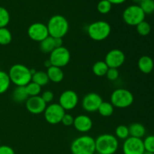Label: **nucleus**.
Listing matches in <instances>:
<instances>
[{"label": "nucleus", "mask_w": 154, "mask_h": 154, "mask_svg": "<svg viewBox=\"0 0 154 154\" xmlns=\"http://www.w3.org/2000/svg\"><path fill=\"white\" fill-rule=\"evenodd\" d=\"M108 69L109 68L107 66L105 61H98L94 63L92 70H93V74L95 75L98 77H102L106 75Z\"/></svg>", "instance_id": "obj_23"}, {"label": "nucleus", "mask_w": 154, "mask_h": 154, "mask_svg": "<svg viewBox=\"0 0 154 154\" xmlns=\"http://www.w3.org/2000/svg\"><path fill=\"white\" fill-rule=\"evenodd\" d=\"M111 27L108 22L99 20L90 23L87 27V33L90 38L96 42L106 39L110 35Z\"/></svg>", "instance_id": "obj_5"}, {"label": "nucleus", "mask_w": 154, "mask_h": 154, "mask_svg": "<svg viewBox=\"0 0 154 154\" xmlns=\"http://www.w3.org/2000/svg\"><path fill=\"white\" fill-rule=\"evenodd\" d=\"M114 111V107L113 106L111 102H102V104L99 106L98 111L102 117H108L113 114Z\"/></svg>", "instance_id": "obj_25"}, {"label": "nucleus", "mask_w": 154, "mask_h": 154, "mask_svg": "<svg viewBox=\"0 0 154 154\" xmlns=\"http://www.w3.org/2000/svg\"><path fill=\"white\" fill-rule=\"evenodd\" d=\"M8 76L11 82L17 87H26L32 81V75L30 69L23 64L13 65L10 68Z\"/></svg>", "instance_id": "obj_1"}, {"label": "nucleus", "mask_w": 154, "mask_h": 154, "mask_svg": "<svg viewBox=\"0 0 154 154\" xmlns=\"http://www.w3.org/2000/svg\"><path fill=\"white\" fill-rule=\"evenodd\" d=\"M139 6L146 14H151L154 12V0H144L140 2Z\"/></svg>", "instance_id": "obj_32"}, {"label": "nucleus", "mask_w": 154, "mask_h": 154, "mask_svg": "<svg viewBox=\"0 0 154 154\" xmlns=\"http://www.w3.org/2000/svg\"><path fill=\"white\" fill-rule=\"evenodd\" d=\"M66 111L62 108L59 103H53L48 105L44 111V115L46 121L52 125L61 123Z\"/></svg>", "instance_id": "obj_9"}, {"label": "nucleus", "mask_w": 154, "mask_h": 154, "mask_svg": "<svg viewBox=\"0 0 154 154\" xmlns=\"http://www.w3.org/2000/svg\"><path fill=\"white\" fill-rule=\"evenodd\" d=\"M54 38L56 48L63 47V38Z\"/></svg>", "instance_id": "obj_38"}, {"label": "nucleus", "mask_w": 154, "mask_h": 154, "mask_svg": "<svg viewBox=\"0 0 154 154\" xmlns=\"http://www.w3.org/2000/svg\"><path fill=\"white\" fill-rule=\"evenodd\" d=\"M32 81L38 84L41 87L45 86L49 82V78L46 72L44 71H36L35 73L32 77Z\"/></svg>", "instance_id": "obj_21"}, {"label": "nucleus", "mask_w": 154, "mask_h": 154, "mask_svg": "<svg viewBox=\"0 0 154 154\" xmlns=\"http://www.w3.org/2000/svg\"><path fill=\"white\" fill-rule=\"evenodd\" d=\"M45 67H47V68L51 67V62L49 61V60H48V61L45 62Z\"/></svg>", "instance_id": "obj_40"}, {"label": "nucleus", "mask_w": 154, "mask_h": 154, "mask_svg": "<svg viewBox=\"0 0 154 154\" xmlns=\"http://www.w3.org/2000/svg\"><path fill=\"white\" fill-rule=\"evenodd\" d=\"M144 154H154V153H150V152H147V151H145L144 153Z\"/></svg>", "instance_id": "obj_41"}, {"label": "nucleus", "mask_w": 154, "mask_h": 154, "mask_svg": "<svg viewBox=\"0 0 154 154\" xmlns=\"http://www.w3.org/2000/svg\"><path fill=\"white\" fill-rule=\"evenodd\" d=\"M134 102V96L129 90L117 89L111 96V103L114 108H126L131 106Z\"/></svg>", "instance_id": "obj_6"}, {"label": "nucleus", "mask_w": 154, "mask_h": 154, "mask_svg": "<svg viewBox=\"0 0 154 154\" xmlns=\"http://www.w3.org/2000/svg\"><path fill=\"white\" fill-rule=\"evenodd\" d=\"M144 150L147 152L154 153V135H149L143 141Z\"/></svg>", "instance_id": "obj_33"}, {"label": "nucleus", "mask_w": 154, "mask_h": 154, "mask_svg": "<svg viewBox=\"0 0 154 154\" xmlns=\"http://www.w3.org/2000/svg\"><path fill=\"white\" fill-rule=\"evenodd\" d=\"M145 14L138 5H132L126 8L123 13V19L127 25L136 26L144 20Z\"/></svg>", "instance_id": "obj_7"}, {"label": "nucleus", "mask_w": 154, "mask_h": 154, "mask_svg": "<svg viewBox=\"0 0 154 154\" xmlns=\"http://www.w3.org/2000/svg\"><path fill=\"white\" fill-rule=\"evenodd\" d=\"M40 50L45 54H51L53 51L56 48L55 43H54V38L51 36H48L42 42H40Z\"/></svg>", "instance_id": "obj_22"}, {"label": "nucleus", "mask_w": 154, "mask_h": 154, "mask_svg": "<svg viewBox=\"0 0 154 154\" xmlns=\"http://www.w3.org/2000/svg\"><path fill=\"white\" fill-rule=\"evenodd\" d=\"M112 8V4L108 0H101L97 5V10L102 14L109 13Z\"/></svg>", "instance_id": "obj_31"}, {"label": "nucleus", "mask_w": 154, "mask_h": 154, "mask_svg": "<svg viewBox=\"0 0 154 154\" xmlns=\"http://www.w3.org/2000/svg\"><path fill=\"white\" fill-rule=\"evenodd\" d=\"M41 97H42V99L45 101V102L46 104L51 103V102L54 100V94L52 91H51V90H46V91H45L42 93Z\"/></svg>", "instance_id": "obj_35"}, {"label": "nucleus", "mask_w": 154, "mask_h": 154, "mask_svg": "<svg viewBox=\"0 0 154 154\" xmlns=\"http://www.w3.org/2000/svg\"><path fill=\"white\" fill-rule=\"evenodd\" d=\"M115 135L117 139L119 138L121 140H126L129 137V127L125 125H120L116 128Z\"/></svg>", "instance_id": "obj_29"}, {"label": "nucleus", "mask_w": 154, "mask_h": 154, "mask_svg": "<svg viewBox=\"0 0 154 154\" xmlns=\"http://www.w3.org/2000/svg\"><path fill=\"white\" fill-rule=\"evenodd\" d=\"M47 27L49 36L63 38L69 32V23L67 19L63 15L56 14L50 18Z\"/></svg>", "instance_id": "obj_2"}, {"label": "nucleus", "mask_w": 154, "mask_h": 154, "mask_svg": "<svg viewBox=\"0 0 154 154\" xmlns=\"http://www.w3.org/2000/svg\"><path fill=\"white\" fill-rule=\"evenodd\" d=\"M139 70L144 74H150L153 70L154 63L153 59L149 56H142L138 62Z\"/></svg>", "instance_id": "obj_17"}, {"label": "nucleus", "mask_w": 154, "mask_h": 154, "mask_svg": "<svg viewBox=\"0 0 154 154\" xmlns=\"http://www.w3.org/2000/svg\"><path fill=\"white\" fill-rule=\"evenodd\" d=\"M103 102L100 95L96 93H87L82 100V107L87 112L98 111L99 106Z\"/></svg>", "instance_id": "obj_14"}, {"label": "nucleus", "mask_w": 154, "mask_h": 154, "mask_svg": "<svg viewBox=\"0 0 154 154\" xmlns=\"http://www.w3.org/2000/svg\"><path fill=\"white\" fill-rule=\"evenodd\" d=\"M112 5H119L125 2L126 0H108Z\"/></svg>", "instance_id": "obj_39"}, {"label": "nucleus", "mask_w": 154, "mask_h": 154, "mask_svg": "<svg viewBox=\"0 0 154 154\" xmlns=\"http://www.w3.org/2000/svg\"><path fill=\"white\" fill-rule=\"evenodd\" d=\"M73 126L78 132L86 133L93 127V120L89 116L81 114L74 119Z\"/></svg>", "instance_id": "obj_16"}, {"label": "nucleus", "mask_w": 154, "mask_h": 154, "mask_svg": "<svg viewBox=\"0 0 154 154\" xmlns=\"http://www.w3.org/2000/svg\"><path fill=\"white\" fill-rule=\"evenodd\" d=\"M29 97L26 90L25 87H17L14 90L12 93V98L13 100L17 103H22L26 102V101Z\"/></svg>", "instance_id": "obj_20"}, {"label": "nucleus", "mask_w": 154, "mask_h": 154, "mask_svg": "<svg viewBox=\"0 0 154 154\" xmlns=\"http://www.w3.org/2000/svg\"><path fill=\"white\" fill-rule=\"evenodd\" d=\"M105 76L107 77L110 81H116L119 78V71L118 69H114V68H109Z\"/></svg>", "instance_id": "obj_34"}, {"label": "nucleus", "mask_w": 154, "mask_h": 154, "mask_svg": "<svg viewBox=\"0 0 154 154\" xmlns=\"http://www.w3.org/2000/svg\"><path fill=\"white\" fill-rule=\"evenodd\" d=\"M0 146H1V141H0Z\"/></svg>", "instance_id": "obj_43"}, {"label": "nucleus", "mask_w": 154, "mask_h": 154, "mask_svg": "<svg viewBox=\"0 0 154 154\" xmlns=\"http://www.w3.org/2000/svg\"><path fill=\"white\" fill-rule=\"evenodd\" d=\"M137 32L141 36L148 35L151 31V26L147 21L144 20L136 26Z\"/></svg>", "instance_id": "obj_28"}, {"label": "nucleus", "mask_w": 154, "mask_h": 154, "mask_svg": "<svg viewBox=\"0 0 154 154\" xmlns=\"http://www.w3.org/2000/svg\"><path fill=\"white\" fill-rule=\"evenodd\" d=\"M78 96L74 90H67L61 93L59 104L65 111H71L76 108L78 104Z\"/></svg>", "instance_id": "obj_11"}, {"label": "nucleus", "mask_w": 154, "mask_h": 154, "mask_svg": "<svg viewBox=\"0 0 154 154\" xmlns=\"http://www.w3.org/2000/svg\"><path fill=\"white\" fill-rule=\"evenodd\" d=\"M74 119L75 118H74L71 114H65V115L63 116V119H62L61 123L66 126H72L74 123Z\"/></svg>", "instance_id": "obj_36"}, {"label": "nucleus", "mask_w": 154, "mask_h": 154, "mask_svg": "<svg viewBox=\"0 0 154 154\" xmlns=\"http://www.w3.org/2000/svg\"><path fill=\"white\" fill-rule=\"evenodd\" d=\"M11 80L8 74L0 70V94H3L8 90L11 85Z\"/></svg>", "instance_id": "obj_24"}, {"label": "nucleus", "mask_w": 154, "mask_h": 154, "mask_svg": "<svg viewBox=\"0 0 154 154\" xmlns=\"http://www.w3.org/2000/svg\"><path fill=\"white\" fill-rule=\"evenodd\" d=\"M135 2H141L144 1V0H135Z\"/></svg>", "instance_id": "obj_42"}, {"label": "nucleus", "mask_w": 154, "mask_h": 154, "mask_svg": "<svg viewBox=\"0 0 154 154\" xmlns=\"http://www.w3.org/2000/svg\"><path fill=\"white\" fill-rule=\"evenodd\" d=\"M25 88L29 97L30 96H39V94L41 93V90H42V87L39 86L38 84L32 82V81L29 83V84L26 86Z\"/></svg>", "instance_id": "obj_27"}, {"label": "nucleus", "mask_w": 154, "mask_h": 154, "mask_svg": "<svg viewBox=\"0 0 154 154\" xmlns=\"http://www.w3.org/2000/svg\"><path fill=\"white\" fill-rule=\"evenodd\" d=\"M10 14L4 7L0 6V28H4L8 25L10 22Z\"/></svg>", "instance_id": "obj_30"}, {"label": "nucleus", "mask_w": 154, "mask_h": 154, "mask_svg": "<svg viewBox=\"0 0 154 154\" xmlns=\"http://www.w3.org/2000/svg\"><path fill=\"white\" fill-rule=\"evenodd\" d=\"M71 60V54L69 49L65 47L57 48L50 54L49 61L51 66L63 68L69 64Z\"/></svg>", "instance_id": "obj_8"}, {"label": "nucleus", "mask_w": 154, "mask_h": 154, "mask_svg": "<svg viewBox=\"0 0 154 154\" xmlns=\"http://www.w3.org/2000/svg\"><path fill=\"white\" fill-rule=\"evenodd\" d=\"M70 149L72 154H95V139L90 135H81L72 141Z\"/></svg>", "instance_id": "obj_4"}, {"label": "nucleus", "mask_w": 154, "mask_h": 154, "mask_svg": "<svg viewBox=\"0 0 154 154\" xmlns=\"http://www.w3.org/2000/svg\"><path fill=\"white\" fill-rule=\"evenodd\" d=\"M129 136L134 138H142L146 134V129L144 126L139 123H134L129 126Z\"/></svg>", "instance_id": "obj_19"}, {"label": "nucleus", "mask_w": 154, "mask_h": 154, "mask_svg": "<svg viewBox=\"0 0 154 154\" xmlns=\"http://www.w3.org/2000/svg\"><path fill=\"white\" fill-rule=\"evenodd\" d=\"M27 33L30 38L35 42H41L49 36L47 25L42 23H34L29 26Z\"/></svg>", "instance_id": "obj_12"}, {"label": "nucleus", "mask_w": 154, "mask_h": 154, "mask_svg": "<svg viewBox=\"0 0 154 154\" xmlns=\"http://www.w3.org/2000/svg\"><path fill=\"white\" fill-rule=\"evenodd\" d=\"M123 154H144L145 152L141 138L129 136L124 140L123 144Z\"/></svg>", "instance_id": "obj_10"}, {"label": "nucleus", "mask_w": 154, "mask_h": 154, "mask_svg": "<svg viewBox=\"0 0 154 154\" xmlns=\"http://www.w3.org/2000/svg\"><path fill=\"white\" fill-rule=\"evenodd\" d=\"M126 60L125 54L119 49H113L105 56V62L108 68L118 69L123 65Z\"/></svg>", "instance_id": "obj_13"}, {"label": "nucleus", "mask_w": 154, "mask_h": 154, "mask_svg": "<svg viewBox=\"0 0 154 154\" xmlns=\"http://www.w3.org/2000/svg\"><path fill=\"white\" fill-rule=\"evenodd\" d=\"M0 154H15L14 150L12 147L8 145L0 146Z\"/></svg>", "instance_id": "obj_37"}, {"label": "nucleus", "mask_w": 154, "mask_h": 154, "mask_svg": "<svg viewBox=\"0 0 154 154\" xmlns=\"http://www.w3.org/2000/svg\"><path fill=\"white\" fill-rule=\"evenodd\" d=\"M96 151L99 154H114L118 150L119 142L111 134H102L95 139Z\"/></svg>", "instance_id": "obj_3"}, {"label": "nucleus", "mask_w": 154, "mask_h": 154, "mask_svg": "<svg viewBox=\"0 0 154 154\" xmlns=\"http://www.w3.org/2000/svg\"><path fill=\"white\" fill-rule=\"evenodd\" d=\"M46 72L48 78H49V81L54 83L61 82L64 78V72H63L61 68L51 66V67L48 68Z\"/></svg>", "instance_id": "obj_18"}, {"label": "nucleus", "mask_w": 154, "mask_h": 154, "mask_svg": "<svg viewBox=\"0 0 154 154\" xmlns=\"http://www.w3.org/2000/svg\"><path fill=\"white\" fill-rule=\"evenodd\" d=\"M26 108L31 114H39L44 113L47 108V104L42 99L41 96H30L26 101Z\"/></svg>", "instance_id": "obj_15"}, {"label": "nucleus", "mask_w": 154, "mask_h": 154, "mask_svg": "<svg viewBox=\"0 0 154 154\" xmlns=\"http://www.w3.org/2000/svg\"><path fill=\"white\" fill-rule=\"evenodd\" d=\"M95 154H99V153H95Z\"/></svg>", "instance_id": "obj_44"}, {"label": "nucleus", "mask_w": 154, "mask_h": 154, "mask_svg": "<svg viewBox=\"0 0 154 154\" xmlns=\"http://www.w3.org/2000/svg\"><path fill=\"white\" fill-rule=\"evenodd\" d=\"M12 40V35L10 30L6 27L0 28V45H7Z\"/></svg>", "instance_id": "obj_26"}]
</instances>
